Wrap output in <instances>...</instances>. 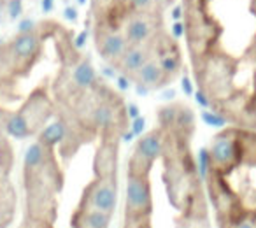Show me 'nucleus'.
<instances>
[{
    "label": "nucleus",
    "instance_id": "nucleus-1",
    "mask_svg": "<svg viewBox=\"0 0 256 228\" xmlns=\"http://www.w3.org/2000/svg\"><path fill=\"white\" fill-rule=\"evenodd\" d=\"M164 179L168 200L186 218H207V204L202 182L196 172L195 158L190 150V139L165 130Z\"/></svg>",
    "mask_w": 256,
    "mask_h": 228
},
{
    "label": "nucleus",
    "instance_id": "nucleus-2",
    "mask_svg": "<svg viewBox=\"0 0 256 228\" xmlns=\"http://www.w3.org/2000/svg\"><path fill=\"white\" fill-rule=\"evenodd\" d=\"M26 192V218L53 224L56 216V195L64 186L54 148L37 140L26 150L23 167Z\"/></svg>",
    "mask_w": 256,
    "mask_h": 228
},
{
    "label": "nucleus",
    "instance_id": "nucleus-3",
    "mask_svg": "<svg viewBox=\"0 0 256 228\" xmlns=\"http://www.w3.org/2000/svg\"><path fill=\"white\" fill-rule=\"evenodd\" d=\"M196 81L200 90L209 96L210 104H230L234 102L235 93L238 92L234 84L235 62L230 56L216 54L212 51L195 64Z\"/></svg>",
    "mask_w": 256,
    "mask_h": 228
},
{
    "label": "nucleus",
    "instance_id": "nucleus-4",
    "mask_svg": "<svg viewBox=\"0 0 256 228\" xmlns=\"http://www.w3.org/2000/svg\"><path fill=\"white\" fill-rule=\"evenodd\" d=\"M248 126H230L212 139L209 148V170L228 176L242 164L248 148Z\"/></svg>",
    "mask_w": 256,
    "mask_h": 228
},
{
    "label": "nucleus",
    "instance_id": "nucleus-5",
    "mask_svg": "<svg viewBox=\"0 0 256 228\" xmlns=\"http://www.w3.org/2000/svg\"><path fill=\"white\" fill-rule=\"evenodd\" d=\"M51 112H53V106L46 93H42V90L39 88L34 92V95L26 100V104L18 112L9 116L8 122L4 123V130L16 139H25L42 128L44 123L50 120Z\"/></svg>",
    "mask_w": 256,
    "mask_h": 228
},
{
    "label": "nucleus",
    "instance_id": "nucleus-6",
    "mask_svg": "<svg viewBox=\"0 0 256 228\" xmlns=\"http://www.w3.org/2000/svg\"><path fill=\"white\" fill-rule=\"evenodd\" d=\"M165 136H167L165 130L158 126V128L151 130L146 136L140 137L130 158H128L126 174L150 176L154 162L162 160V154L165 150Z\"/></svg>",
    "mask_w": 256,
    "mask_h": 228
},
{
    "label": "nucleus",
    "instance_id": "nucleus-7",
    "mask_svg": "<svg viewBox=\"0 0 256 228\" xmlns=\"http://www.w3.org/2000/svg\"><path fill=\"white\" fill-rule=\"evenodd\" d=\"M153 214V190L150 176L126 174L124 216L148 218Z\"/></svg>",
    "mask_w": 256,
    "mask_h": 228
},
{
    "label": "nucleus",
    "instance_id": "nucleus-8",
    "mask_svg": "<svg viewBox=\"0 0 256 228\" xmlns=\"http://www.w3.org/2000/svg\"><path fill=\"white\" fill-rule=\"evenodd\" d=\"M118 196V182L116 178H95L90 181L82 190L79 207L86 209H96L104 212L114 214Z\"/></svg>",
    "mask_w": 256,
    "mask_h": 228
},
{
    "label": "nucleus",
    "instance_id": "nucleus-9",
    "mask_svg": "<svg viewBox=\"0 0 256 228\" xmlns=\"http://www.w3.org/2000/svg\"><path fill=\"white\" fill-rule=\"evenodd\" d=\"M6 50H8V58L12 65V70L26 74L40 53V37L36 30L28 34H18Z\"/></svg>",
    "mask_w": 256,
    "mask_h": 228
},
{
    "label": "nucleus",
    "instance_id": "nucleus-10",
    "mask_svg": "<svg viewBox=\"0 0 256 228\" xmlns=\"http://www.w3.org/2000/svg\"><path fill=\"white\" fill-rule=\"evenodd\" d=\"M121 32L128 44H146L158 37L156 14L153 11H130L123 20Z\"/></svg>",
    "mask_w": 256,
    "mask_h": 228
},
{
    "label": "nucleus",
    "instance_id": "nucleus-11",
    "mask_svg": "<svg viewBox=\"0 0 256 228\" xmlns=\"http://www.w3.org/2000/svg\"><path fill=\"white\" fill-rule=\"evenodd\" d=\"M95 48L100 56L104 58V62L114 67L126 51L128 40L124 34L121 32V28L98 25L95 30Z\"/></svg>",
    "mask_w": 256,
    "mask_h": 228
},
{
    "label": "nucleus",
    "instance_id": "nucleus-12",
    "mask_svg": "<svg viewBox=\"0 0 256 228\" xmlns=\"http://www.w3.org/2000/svg\"><path fill=\"white\" fill-rule=\"evenodd\" d=\"M154 56H156V37L146 44H128L126 51L120 58V62L114 65V68L121 72V76H126L132 81L137 70Z\"/></svg>",
    "mask_w": 256,
    "mask_h": 228
},
{
    "label": "nucleus",
    "instance_id": "nucleus-13",
    "mask_svg": "<svg viewBox=\"0 0 256 228\" xmlns=\"http://www.w3.org/2000/svg\"><path fill=\"white\" fill-rule=\"evenodd\" d=\"M95 178H116L118 170V140L102 139L93 158Z\"/></svg>",
    "mask_w": 256,
    "mask_h": 228
},
{
    "label": "nucleus",
    "instance_id": "nucleus-14",
    "mask_svg": "<svg viewBox=\"0 0 256 228\" xmlns=\"http://www.w3.org/2000/svg\"><path fill=\"white\" fill-rule=\"evenodd\" d=\"M132 81L136 82L137 86L144 88L146 92H150V90L164 88L165 84H168V82L172 81V78L167 76V72L162 68V65L158 64L156 56H154L137 70V74L132 78Z\"/></svg>",
    "mask_w": 256,
    "mask_h": 228
},
{
    "label": "nucleus",
    "instance_id": "nucleus-15",
    "mask_svg": "<svg viewBox=\"0 0 256 228\" xmlns=\"http://www.w3.org/2000/svg\"><path fill=\"white\" fill-rule=\"evenodd\" d=\"M112 214L86 207H76L70 216V228H109Z\"/></svg>",
    "mask_w": 256,
    "mask_h": 228
},
{
    "label": "nucleus",
    "instance_id": "nucleus-16",
    "mask_svg": "<svg viewBox=\"0 0 256 228\" xmlns=\"http://www.w3.org/2000/svg\"><path fill=\"white\" fill-rule=\"evenodd\" d=\"M244 126L248 128H252L256 130V88H254V93L251 95V98L246 102L244 106Z\"/></svg>",
    "mask_w": 256,
    "mask_h": 228
},
{
    "label": "nucleus",
    "instance_id": "nucleus-17",
    "mask_svg": "<svg viewBox=\"0 0 256 228\" xmlns=\"http://www.w3.org/2000/svg\"><path fill=\"white\" fill-rule=\"evenodd\" d=\"M176 228H210L207 218H186L181 216L176 223Z\"/></svg>",
    "mask_w": 256,
    "mask_h": 228
},
{
    "label": "nucleus",
    "instance_id": "nucleus-18",
    "mask_svg": "<svg viewBox=\"0 0 256 228\" xmlns=\"http://www.w3.org/2000/svg\"><path fill=\"white\" fill-rule=\"evenodd\" d=\"M128 11H154L156 0H124Z\"/></svg>",
    "mask_w": 256,
    "mask_h": 228
},
{
    "label": "nucleus",
    "instance_id": "nucleus-19",
    "mask_svg": "<svg viewBox=\"0 0 256 228\" xmlns=\"http://www.w3.org/2000/svg\"><path fill=\"white\" fill-rule=\"evenodd\" d=\"M123 228H153V224H151V216H148V218H128V216H124Z\"/></svg>",
    "mask_w": 256,
    "mask_h": 228
},
{
    "label": "nucleus",
    "instance_id": "nucleus-20",
    "mask_svg": "<svg viewBox=\"0 0 256 228\" xmlns=\"http://www.w3.org/2000/svg\"><path fill=\"white\" fill-rule=\"evenodd\" d=\"M6 11H8L9 20H12V22L20 20L23 16V0H9Z\"/></svg>",
    "mask_w": 256,
    "mask_h": 228
},
{
    "label": "nucleus",
    "instance_id": "nucleus-21",
    "mask_svg": "<svg viewBox=\"0 0 256 228\" xmlns=\"http://www.w3.org/2000/svg\"><path fill=\"white\" fill-rule=\"evenodd\" d=\"M36 30V22L30 18H25L20 22L18 25V34H28V32H34Z\"/></svg>",
    "mask_w": 256,
    "mask_h": 228
},
{
    "label": "nucleus",
    "instance_id": "nucleus-22",
    "mask_svg": "<svg viewBox=\"0 0 256 228\" xmlns=\"http://www.w3.org/2000/svg\"><path fill=\"white\" fill-rule=\"evenodd\" d=\"M20 228H53V224L42 223V221L30 220V218H25V221H23V224Z\"/></svg>",
    "mask_w": 256,
    "mask_h": 228
},
{
    "label": "nucleus",
    "instance_id": "nucleus-23",
    "mask_svg": "<svg viewBox=\"0 0 256 228\" xmlns=\"http://www.w3.org/2000/svg\"><path fill=\"white\" fill-rule=\"evenodd\" d=\"M172 37L174 39H179V37H182L186 34V25H184V22H174V25H172Z\"/></svg>",
    "mask_w": 256,
    "mask_h": 228
},
{
    "label": "nucleus",
    "instance_id": "nucleus-24",
    "mask_svg": "<svg viewBox=\"0 0 256 228\" xmlns=\"http://www.w3.org/2000/svg\"><path fill=\"white\" fill-rule=\"evenodd\" d=\"M64 16H65V20L67 22H78V16H79V12H78V9L76 8H72V6H67V8L64 9Z\"/></svg>",
    "mask_w": 256,
    "mask_h": 228
},
{
    "label": "nucleus",
    "instance_id": "nucleus-25",
    "mask_svg": "<svg viewBox=\"0 0 256 228\" xmlns=\"http://www.w3.org/2000/svg\"><path fill=\"white\" fill-rule=\"evenodd\" d=\"M88 36H90V32H88V30H82V32L79 34V36L74 39V46L78 48V50H81V48L86 44V40H88Z\"/></svg>",
    "mask_w": 256,
    "mask_h": 228
},
{
    "label": "nucleus",
    "instance_id": "nucleus-26",
    "mask_svg": "<svg viewBox=\"0 0 256 228\" xmlns=\"http://www.w3.org/2000/svg\"><path fill=\"white\" fill-rule=\"evenodd\" d=\"M54 9V0H40V11L44 14H50Z\"/></svg>",
    "mask_w": 256,
    "mask_h": 228
},
{
    "label": "nucleus",
    "instance_id": "nucleus-27",
    "mask_svg": "<svg viewBox=\"0 0 256 228\" xmlns=\"http://www.w3.org/2000/svg\"><path fill=\"white\" fill-rule=\"evenodd\" d=\"M182 16H184V6H176V8L172 9V20H174V22H181Z\"/></svg>",
    "mask_w": 256,
    "mask_h": 228
},
{
    "label": "nucleus",
    "instance_id": "nucleus-28",
    "mask_svg": "<svg viewBox=\"0 0 256 228\" xmlns=\"http://www.w3.org/2000/svg\"><path fill=\"white\" fill-rule=\"evenodd\" d=\"M232 228H256V221L251 220V218H248V220L238 221V223L235 224V226H232Z\"/></svg>",
    "mask_w": 256,
    "mask_h": 228
},
{
    "label": "nucleus",
    "instance_id": "nucleus-29",
    "mask_svg": "<svg viewBox=\"0 0 256 228\" xmlns=\"http://www.w3.org/2000/svg\"><path fill=\"white\" fill-rule=\"evenodd\" d=\"M174 0H156V4L158 6H162V8H165V6H168V4H172Z\"/></svg>",
    "mask_w": 256,
    "mask_h": 228
},
{
    "label": "nucleus",
    "instance_id": "nucleus-30",
    "mask_svg": "<svg viewBox=\"0 0 256 228\" xmlns=\"http://www.w3.org/2000/svg\"><path fill=\"white\" fill-rule=\"evenodd\" d=\"M251 12L256 16V0H251Z\"/></svg>",
    "mask_w": 256,
    "mask_h": 228
},
{
    "label": "nucleus",
    "instance_id": "nucleus-31",
    "mask_svg": "<svg viewBox=\"0 0 256 228\" xmlns=\"http://www.w3.org/2000/svg\"><path fill=\"white\" fill-rule=\"evenodd\" d=\"M86 2H88V0H78L79 6H86Z\"/></svg>",
    "mask_w": 256,
    "mask_h": 228
},
{
    "label": "nucleus",
    "instance_id": "nucleus-32",
    "mask_svg": "<svg viewBox=\"0 0 256 228\" xmlns=\"http://www.w3.org/2000/svg\"><path fill=\"white\" fill-rule=\"evenodd\" d=\"M2 18H4V14H2V11H0V23H2Z\"/></svg>",
    "mask_w": 256,
    "mask_h": 228
}]
</instances>
